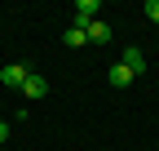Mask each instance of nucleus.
I'll use <instances>...</instances> for the list:
<instances>
[{
    "label": "nucleus",
    "instance_id": "1",
    "mask_svg": "<svg viewBox=\"0 0 159 151\" xmlns=\"http://www.w3.org/2000/svg\"><path fill=\"white\" fill-rule=\"evenodd\" d=\"M27 76H31V67H22V62H5V67H0V85L22 89V85H27Z\"/></svg>",
    "mask_w": 159,
    "mask_h": 151
},
{
    "label": "nucleus",
    "instance_id": "2",
    "mask_svg": "<svg viewBox=\"0 0 159 151\" xmlns=\"http://www.w3.org/2000/svg\"><path fill=\"white\" fill-rule=\"evenodd\" d=\"M97 13H102V5H97V0H75V27L97 22Z\"/></svg>",
    "mask_w": 159,
    "mask_h": 151
},
{
    "label": "nucleus",
    "instance_id": "3",
    "mask_svg": "<svg viewBox=\"0 0 159 151\" xmlns=\"http://www.w3.org/2000/svg\"><path fill=\"white\" fill-rule=\"evenodd\" d=\"M119 62H124V67H128L133 76H142V71H146V53L137 49V45H128L124 53H119Z\"/></svg>",
    "mask_w": 159,
    "mask_h": 151
},
{
    "label": "nucleus",
    "instance_id": "4",
    "mask_svg": "<svg viewBox=\"0 0 159 151\" xmlns=\"http://www.w3.org/2000/svg\"><path fill=\"white\" fill-rule=\"evenodd\" d=\"M22 93H27L31 102H35V98H44V93H49V85H44V76H40V71H31V76H27V85H22Z\"/></svg>",
    "mask_w": 159,
    "mask_h": 151
},
{
    "label": "nucleus",
    "instance_id": "5",
    "mask_svg": "<svg viewBox=\"0 0 159 151\" xmlns=\"http://www.w3.org/2000/svg\"><path fill=\"white\" fill-rule=\"evenodd\" d=\"M84 31H89V45H111V27L102 22V18H97V22H89Z\"/></svg>",
    "mask_w": 159,
    "mask_h": 151
},
{
    "label": "nucleus",
    "instance_id": "6",
    "mask_svg": "<svg viewBox=\"0 0 159 151\" xmlns=\"http://www.w3.org/2000/svg\"><path fill=\"white\" fill-rule=\"evenodd\" d=\"M133 80H137V76H133V71H128L124 62H115V67H111V85H115V89H128Z\"/></svg>",
    "mask_w": 159,
    "mask_h": 151
},
{
    "label": "nucleus",
    "instance_id": "7",
    "mask_svg": "<svg viewBox=\"0 0 159 151\" xmlns=\"http://www.w3.org/2000/svg\"><path fill=\"white\" fill-rule=\"evenodd\" d=\"M62 40H66L71 49H89V31H84V27H71V31L62 36Z\"/></svg>",
    "mask_w": 159,
    "mask_h": 151
},
{
    "label": "nucleus",
    "instance_id": "8",
    "mask_svg": "<svg viewBox=\"0 0 159 151\" xmlns=\"http://www.w3.org/2000/svg\"><path fill=\"white\" fill-rule=\"evenodd\" d=\"M146 18H150V22H159V0H146Z\"/></svg>",
    "mask_w": 159,
    "mask_h": 151
},
{
    "label": "nucleus",
    "instance_id": "9",
    "mask_svg": "<svg viewBox=\"0 0 159 151\" xmlns=\"http://www.w3.org/2000/svg\"><path fill=\"white\" fill-rule=\"evenodd\" d=\"M5 138H9V124H5V120H0V142H5Z\"/></svg>",
    "mask_w": 159,
    "mask_h": 151
}]
</instances>
